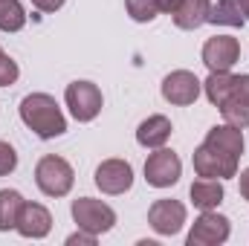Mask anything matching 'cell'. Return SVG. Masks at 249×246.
<instances>
[{"label": "cell", "mask_w": 249, "mask_h": 246, "mask_svg": "<svg viewBox=\"0 0 249 246\" xmlns=\"http://www.w3.org/2000/svg\"><path fill=\"white\" fill-rule=\"evenodd\" d=\"M200 90H203V81L188 70H174V72H168L162 78V99L168 105H177V107L194 105Z\"/></svg>", "instance_id": "9c48e42d"}, {"label": "cell", "mask_w": 249, "mask_h": 246, "mask_svg": "<svg viewBox=\"0 0 249 246\" xmlns=\"http://www.w3.org/2000/svg\"><path fill=\"white\" fill-rule=\"evenodd\" d=\"M26 26V12L20 0H0V29L3 32H20Z\"/></svg>", "instance_id": "ffe728a7"}, {"label": "cell", "mask_w": 249, "mask_h": 246, "mask_svg": "<svg viewBox=\"0 0 249 246\" xmlns=\"http://www.w3.org/2000/svg\"><path fill=\"white\" fill-rule=\"evenodd\" d=\"M26 200L20 197V191L15 188H3L0 191V232H9L18 226V214H20V206Z\"/></svg>", "instance_id": "d6986e66"}, {"label": "cell", "mask_w": 249, "mask_h": 246, "mask_svg": "<svg viewBox=\"0 0 249 246\" xmlns=\"http://www.w3.org/2000/svg\"><path fill=\"white\" fill-rule=\"evenodd\" d=\"M194 171L197 177H209V180H226V177H235L238 174V157L203 142L197 151H194Z\"/></svg>", "instance_id": "277c9868"}, {"label": "cell", "mask_w": 249, "mask_h": 246, "mask_svg": "<svg viewBox=\"0 0 249 246\" xmlns=\"http://www.w3.org/2000/svg\"><path fill=\"white\" fill-rule=\"evenodd\" d=\"M241 197H244V200L249 203V168L244 171V174H241Z\"/></svg>", "instance_id": "f1b7e54d"}, {"label": "cell", "mask_w": 249, "mask_h": 246, "mask_svg": "<svg viewBox=\"0 0 249 246\" xmlns=\"http://www.w3.org/2000/svg\"><path fill=\"white\" fill-rule=\"evenodd\" d=\"M206 142L214 145V148H220V151H226V154H232V157H238V159H241V154H244V130L235 127V124H229V122L214 124V127L209 130Z\"/></svg>", "instance_id": "9a60e30c"}, {"label": "cell", "mask_w": 249, "mask_h": 246, "mask_svg": "<svg viewBox=\"0 0 249 246\" xmlns=\"http://www.w3.org/2000/svg\"><path fill=\"white\" fill-rule=\"evenodd\" d=\"M209 23L241 29V26L247 23V18H244V9H241V0H217V3H212Z\"/></svg>", "instance_id": "e0dca14e"}, {"label": "cell", "mask_w": 249, "mask_h": 246, "mask_svg": "<svg viewBox=\"0 0 249 246\" xmlns=\"http://www.w3.org/2000/svg\"><path fill=\"white\" fill-rule=\"evenodd\" d=\"M15 229H18L23 238L41 241V238H47L50 229H53V214H50V209H44L41 203H23Z\"/></svg>", "instance_id": "7c38bea8"}, {"label": "cell", "mask_w": 249, "mask_h": 246, "mask_svg": "<svg viewBox=\"0 0 249 246\" xmlns=\"http://www.w3.org/2000/svg\"><path fill=\"white\" fill-rule=\"evenodd\" d=\"M72 220L78 229L90 232V235H105L113 229L116 223V211L102 203V200H93V197H78L72 200Z\"/></svg>", "instance_id": "3957f363"}, {"label": "cell", "mask_w": 249, "mask_h": 246, "mask_svg": "<svg viewBox=\"0 0 249 246\" xmlns=\"http://www.w3.org/2000/svg\"><path fill=\"white\" fill-rule=\"evenodd\" d=\"M209 12H212V0H183V6L171 18L180 29H200L203 23H209Z\"/></svg>", "instance_id": "2e32d148"}, {"label": "cell", "mask_w": 249, "mask_h": 246, "mask_svg": "<svg viewBox=\"0 0 249 246\" xmlns=\"http://www.w3.org/2000/svg\"><path fill=\"white\" fill-rule=\"evenodd\" d=\"M18 75H20V70H18V64L12 61L3 50H0V87H9V84H15L18 81Z\"/></svg>", "instance_id": "603a6c76"}, {"label": "cell", "mask_w": 249, "mask_h": 246, "mask_svg": "<svg viewBox=\"0 0 249 246\" xmlns=\"http://www.w3.org/2000/svg\"><path fill=\"white\" fill-rule=\"evenodd\" d=\"M183 174V162L174 151L168 148H157L148 159H145V180L154 188H171Z\"/></svg>", "instance_id": "8992f818"}, {"label": "cell", "mask_w": 249, "mask_h": 246, "mask_svg": "<svg viewBox=\"0 0 249 246\" xmlns=\"http://www.w3.org/2000/svg\"><path fill=\"white\" fill-rule=\"evenodd\" d=\"M157 3H160V12H165V15H174L183 6V0H157Z\"/></svg>", "instance_id": "83f0119b"}, {"label": "cell", "mask_w": 249, "mask_h": 246, "mask_svg": "<svg viewBox=\"0 0 249 246\" xmlns=\"http://www.w3.org/2000/svg\"><path fill=\"white\" fill-rule=\"evenodd\" d=\"M229 217H223V214H217L214 209L212 211H203L197 220H194V226H191V232H188V246H217V244H226L229 241Z\"/></svg>", "instance_id": "52a82bcc"}, {"label": "cell", "mask_w": 249, "mask_h": 246, "mask_svg": "<svg viewBox=\"0 0 249 246\" xmlns=\"http://www.w3.org/2000/svg\"><path fill=\"white\" fill-rule=\"evenodd\" d=\"M171 122L165 119V116H148L145 122L136 127V142L142 145V148H162L165 142H168V136H171Z\"/></svg>", "instance_id": "5bb4252c"}, {"label": "cell", "mask_w": 249, "mask_h": 246, "mask_svg": "<svg viewBox=\"0 0 249 246\" xmlns=\"http://www.w3.org/2000/svg\"><path fill=\"white\" fill-rule=\"evenodd\" d=\"M232 87H235V75H232V72H209V78L203 81L206 99H209L212 105H217V107L232 96Z\"/></svg>", "instance_id": "ac0fdd59"}, {"label": "cell", "mask_w": 249, "mask_h": 246, "mask_svg": "<svg viewBox=\"0 0 249 246\" xmlns=\"http://www.w3.org/2000/svg\"><path fill=\"white\" fill-rule=\"evenodd\" d=\"M148 223L157 235H177L186 223V206L180 200H157L151 209H148Z\"/></svg>", "instance_id": "30bf717a"}, {"label": "cell", "mask_w": 249, "mask_h": 246, "mask_svg": "<svg viewBox=\"0 0 249 246\" xmlns=\"http://www.w3.org/2000/svg\"><path fill=\"white\" fill-rule=\"evenodd\" d=\"M124 9L136 23H151L160 12V3L157 0H124Z\"/></svg>", "instance_id": "7402d4cb"}, {"label": "cell", "mask_w": 249, "mask_h": 246, "mask_svg": "<svg viewBox=\"0 0 249 246\" xmlns=\"http://www.w3.org/2000/svg\"><path fill=\"white\" fill-rule=\"evenodd\" d=\"M96 185L105 194H124L133 185V168L124 159H105L96 168Z\"/></svg>", "instance_id": "8fae6325"}, {"label": "cell", "mask_w": 249, "mask_h": 246, "mask_svg": "<svg viewBox=\"0 0 249 246\" xmlns=\"http://www.w3.org/2000/svg\"><path fill=\"white\" fill-rule=\"evenodd\" d=\"M220 113H223L226 122L241 127V130L249 127V102H244V99H226L220 105Z\"/></svg>", "instance_id": "44dd1931"}, {"label": "cell", "mask_w": 249, "mask_h": 246, "mask_svg": "<svg viewBox=\"0 0 249 246\" xmlns=\"http://www.w3.org/2000/svg\"><path fill=\"white\" fill-rule=\"evenodd\" d=\"M15 168H18V154H15V148H12L9 142H0V177L12 174Z\"/></svg>", "instance_id": "cb8c5ba5"}, {"label": "cell", "mask_w": 249, "mask_h": 246, "mask_svg": "<svg viewBox=\"0 0 249 246\" xmlns=\"http://www.w3.org/2000/svg\"><path fill=\"white\" fill-rule=\"evenodd\" d=\"M64 3H67V0H32V6L41 9V12H58Z\"/></svg>", "instance_id": "4316f807"}, {"label": "cell", "mask_w": 249, "mask_h": 246, "mask_svg": "<svg viewBox=\"0 0 249 246\" xmlns=\"http://www.w3.org/2000/svg\"><path fill=\"white\" fill-rule=\"evenodd\" d=\"M67 107L72 113V119L78 122H93L102 113V90L93 81H72L67 84Z\"/></svg>", "instance_id": "5b68a950"}, {"label": "cell", "mask_w": 249, "mask_h": 246, "mask_svg": "<svg viewBox=\"0 0 249 246\" xmlns=\"http://www.w3.org/2000/svg\"><path fill=\"white\" fill-rule=\"evenodd\" d=\"M241 61V44L232 35H214L203 44V64L209 72H229Z\"/></svg>", "instance_id": "ba28073f"}, {"label": "cell", "mask_w": 249, "mask_h": 246, "mask_svg": "<svg viewBox=\"0 0 249 246\" xmlns=\"http://www.w3.org/2000/svg\"><path fill=\"white\" fill-rule=\"evenodd\" d=\"M188 194H191V203H194L200 211H212V209H217V206L223 203V183H220V180L200 177V180L191 183Z\"/></svg>", "instance_id": "4fadbf2b"}, {"label": "cell", "mask_w": 249, "mask_h": 246, "mask_svg": "<svg viewBox=\"0 0 249 246\" xmlns=\"http://www.w3.org/2000/svg\"><path fill=\"white\" fill-rule=\"evenodd\" d=\"M67 244H70V246H75V244L93 246V244H96V235H90V232H84V229H81V232H75V235H70V238H67Z\"/></svg>", "instance_id": "484cf974"}, {"label": "cell", "mask_w": 249, "mask_h": 246, "mask_svg": "<svg viewBox=\"0 0 249 246\" xmlns=\"http://www.w3.org/2000/svg\"><path fill=\"white\" fill-rule=\"evenodd\" d=\"M241 9H244V18L249 20V0H241Z\"/></svg>", "instance_id": "f546056e"}, {"label": "cell", "mask_w": 249, "mask_h": 246, "mask_svg": "<svg viewBox=\"0 0 249 246\" xmlns=\"http://www.w3.org/2000/svg\"><path fill=\"white\" fill-rule=\"evenodd\" d=\"M229 99H244V102H249V75H235V87H232V96Z\"/></svg>", "instance_id": "d4e9b609"}, {"label": "cell", "mask_w": 249, "mask_h": 246, "mask_svg": "<svg viewBox=\"0 0 249 246\" xmlns=\"http://www.w3.org/2000/svg\"><path fill=\"white\" fill-rule=\"evenodd\" d=\"M35 183H38V188L47 197H67L72 183H75L72 165L67 159H61V157L50 154V157L38 159V165H35Z\"/></svg>", "instance_id": "7a4b0ae2"}, {"label": "cell", "mask_w": 249, "mask_h": 246, "mask_svg": "<svg viewBox=\"0 0 249 246\" xmlns=\"http://www.w3.org/2000/svg\"><path fill=\"white\" fill-rule=\"evenodd\" d=\"M20 119L41 139H55L67 130V119H64L58 102L47 93H29L20 102Z\"/></svg>", "instance_id": "6da1fadb"}]
</instances>
